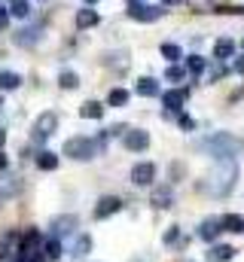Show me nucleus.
<instances>
[{
	"mask_svg": "<svg viewBox=\"0 0 244 262\" xmlns=\"http://www.w3.org/2000/svg\"><path fill=\"white\" fill-rule=\"evenodd\" d=\"M101 21V15L92 9V6H83L79 12H76V28H95Z\"/></svg>",
	"mask_w": 244,
	"mask_h": 262,
	"instance_id": "9b49d317",
	"label": "nucleus"
},
{
	"mask_svg": "<svg viewBox=\"0 0 244 262\" xmlns=\"http://www.w3.org/2000/svg\"><path fill=\"white\" fill-rule=\"evenodd\" d=\"M122 146L128 149V152H144L147 146H150V131L144 128H128L122 134Z\"/></svg>",
	"mask_w": 244,
	"mask_h": 262,
	"instance_id": "20e7f679",
	"label": "nucleus"
},
{
	"mask_svg": "<svg viewBox=\"0 0 244 262\" xmlns=\"http://www.w3.org/2000/svg\"><path fill=\"white\" fill-rule=\"evenodd\" d=\"M162 241H165V244H168V247H171V244H174V241H180V229H177V226H171V229H168V232H165V238H162Z\"/></svg>",
	"mask_w": 244,
	"mask_h": 262,
	"instance_id": "c85d7f7f",
	"label": "nucleus"
},
{
	"mask_svg": "<svg viewBox=\"0 0 244 262\" xmlns=\"http://www.w3.org/2000/svg\"><path fill=\"white\" fill-rule=\"evenodd\" d=\"M9 12H12V15H18V18H25V15H28V12H31V6H28V0H15V3H12V9H9Z\"/></svg>",
	"mask_w": 244,
	"mask_h": 262,
	"instance_id": "bb28decb",
	"label": "nucleus"
},
{
	"mask_svg": "<svg viewBox=\"0 0 244 262\" xmlns=\"http://www.w3.org/2000/svg\"><path fill=\"white\" fill-rule=\"evenodd\" d=\"M153 180H156V165L153 162H137L131 168V183L134 186H153Z\"/></svg>",
	"mask_w": 244,
	"mask_h": 262,
	"instance_id": "39448f33",
	"label": "nucleus"
},
{
	"mask_svg": "<svg viewBox=\"0 0 244 262\" xmlns=\"http://www.w3.org/2000/svg\"><path fill=\"white\" fill-rule=\"evenodd\" d=\"M58 85L61 89H76V85H79V76H76L73 70H64L58 76Z\"/></svg>",
	"mask_w": 244,
	"mask_h": 262,
	"instance_id": "5701e85b",
	"label": "nucleus"
},
{
	"mask_svg": "<svg viewBox=\"0 0 244 262\" xmlns=\"http://www.w3.org/2000/svg\"><path fill=\"white\" fill-rule=\"evenodd\" d=\"M12 3H15V0H12Z\"/></svg>",
	"mask_w": 244,
	"mask_h": 262,
	"instance_id": "ea45409f",
	"label": "nucleus"
},
{
	"mask_svg": "<svg viewBox=\"0 0 244 262\" xmlns=\"http://www.w3.org/2000/svg\"><path fill=\"white\" fill-rule=\"evenodd\" d=\"M89 3H95V0H89Z\"/></svg>",
	"mask_w": 244,
	"mask_h": 262,
	"instance_id": "4c0bfd02",
	"label": "nucleus"
},
{
	"mask_svg": "<svg viewBox=\"0 0 244 262\" xmlns=\"http://www.w3.org/2000/svg\"><path fill=\"white\" fill-rule=\"evenodd\" d=\"M76 226H79V220H76V216H55V220H52V229H55L58 235H70Z\"/></svg>",
	"mask_w": 244,
	"mask_h": 262,
	"instance_id": "4468645a",
	"label": "nucleus"
},
{
	"mask_svg": "<svg viewBox=\"0 0 244 262\" xmlns=\"http://www.w3.org/2000/svg\"><path fill=\"white\" fill-rule=\"evenodd\" d=\"M9 25V12H6V6H0V31Z\"/></svg>",
	"mask_w": 244,
	"mask_h": 262,
	"instance_id": "c756f323",
	"label": "nucleus"
},
{
	"mask_svg": "<svg viewBox=\"0 0 244 262\" xmlns=\"http://www.w3.org/2000/svg\"><path fill=\"white\" fill-rule=\"evenodd\" d=\"M116 210H122V201H119L116 195L98 198V207H95V220H107V216H113Z\"/></svg>",
	"mask_w": 244,
	"mask_h": 262,
	"instance_id": "0eeeda50",
	"label": "nucleus"
},
{
	"mask_svg": "<svg viewBox=\"0 0 244 262\" xmlns=\"http://www.w3.org/2000/svg\"><path fill=\"white\" fill-rule=\"evenodd\" d=\"M150 204H153V207H159V210L171 207V204H174L171 189H168V186H156V189H153V198H150Z\"/></svg>",
	"mask_w": 244,
	"mask_h": 262,
	"instance_id": "1a4fd4ad",
	"label": "nucleus"
},
{
	"mask_svg": "<svg viewBox=\"0 0 244 262\" xmlns=\"http://www.w3.org/2000/svg\"><path fill=\"white\" fill-rule=\"evenodd\" d=\"M201 149L211 152L214 159H232V156H238V140L229 137V134H223V131H217V134H211V137L201 140Z\"/></svg>",
	"mask_w": 244,
	"mask_h": 262,
	"instance_id": "f257e3e1",
	"label": "nucleus"
},
{
	"mask_svg": "<svg viewBox=\"0 0 244 262\" xmlns=\"http://www.w3.org/2000/svg\"><path fill=\"white\" fill-rule=\"evenodd\" d=\"M61 253H64V250H61V241H58V238H49V241L43 244V256H46V259L58 262V259H61Z\"/></svg>",
	"mask_w": 244,
	"mask_h": 262,
	"instance_id": "aec40b11",
	"label": "nucleus"
},
{
	"mask_svg": "<svg viewBox=\"0 0 244 262\" xmlns=\"http://www.w3.org/2000/svg\"><path fill=\"white\" fill-rule=\"evenodd\" d=\"M235 73H241V76H244V58H238V61H235Z\"/></svg>",
	"mask_w": 244,
	"mask_h": 262,
	"instance_id": "72a5a7b5",
	"label": "nucleus"
},
{
	"mask_svg": "<svg viewBox=\"0 0 244 262\" xmlns=\"http://www.w3.org/2000/svg\"><path fill=\"white\" fill-rule=\"evenodd\" d=\"M3 143H6V131L0 128V146H3Z\"/></svg>",
	"mask_w": 244,
	"mask_h": 262,
	"instance_id": "f704fd0d",
	"label": "nucleus"
},
{
	"mask_svg": "<svg viewBox=\"0 0 244 262\" xmlns=\"http://www.w3.org/2000/svg\"><path fill=\"white\" fill-rule=\"evenodd\" d=\"M137 95H144V98H156V95H159V82H156L153 76L137 79Z\"/></svg>",
	"mask_w": 244,
	"mask_h": 262,
	"instance_id": "2eb2a0df",
	"label": "nucleus"
},
{
	"mask_svg": "<svg viewBox=\"0 0 244 262\" xmlns=\"http://www.w3.org/2000/svg\"><path fill=\"white\" fill-rule=\"evenodd\" d=\"M232 256H235V247H229V244H214L208 250V262H229Z\"/></svg>",
	"mask_w": 244,
	"mask_h": 262,
	"instance_id": "9d476101",
	"label": "nucleus"
},
{
	"mask_svg": "<svg viewBox=\"0 0 244 262\" xmlns=\"http://www.w3.org/2000/svg\"><path fill=\"white\" fill-rule=\"evenodd\" d=\"M165 76H168L171 82H180L183 76H186V70H183L180 64H171V67H168V70H165Z\"/></svg>",
	"mask_w": 244,
	"mask_h": 262,
	"instance_id": "cd10ccee",
	"label": "nucleus"
},
{
	"mask_svg": "<svg viewBox=\"0 0 244 262\" xmlns=\"http://www.w3.org/2000/svg\"><path fill=\"white\" fill-rule=\"evenodd\" d=\"M232 52H235V43H232L229 37H220V40L214 43V58H217V61H226V58H232Z\"/></svg>",
	"mask_w": 244,
	"mask_h": 262,
	"instance_id": "f8f14e48",
	"label": "nucleus"
},
{
	"mask_svg": "<svg viewBox=\"0 0 244 262\" xmlns=\"http://www.w3.org/2000/svg\"><path fill=\"white\" fill-rule=\"evenodd\" d=\"M37 165H40V171H55L58 168V156L55 152H40L37 156Z\"/></svg>",
	"mask_w": 244,
	"mask_h": 262,
	"instance_id": "412c9836",
	"label": "nucleus"
},
{
	"mask_svg": "<svg viewBox=\"0 0 244 262\" xmlns=\"http://www.w3.org/2000/svg\"><path fill=\"white\" fill-rule=\"evenodd\" d=\"M55 128H58V116H55L52 110L40 113V116H37V122H34V134H31V137H34V143H43V140H46Z\"/></svg>",
	"mask_w": 244,
	"mask_h": 262,
	"instance_id": "7ed1b4c3",
	"label": "nucleus"
},
{
	"mask_svg": "<svg viewBox=\"0 0 244 262\" xmlns=\"http://www.w3.org/2000/svg\"><path fill=\"white\" fill-rule=\"evenodd\" d=\"M241 46H244V40H241Z\"/></svg>",
	"mask_w": 244,
	"mask_h": 262,
	"instance_id": "58836bf2",
	"label": "nucleus"
},
{
	"mask_svg": "<svg viewBox=\"0 0 244 262\" xmlns=\"http://www.w3.org/2000/svg\"><path fill=\"white\" fill-rule=\"evenodd\" d=\"M205 67H208V61H205L201 55H189V58H186V70H189V73H201Z\"/></svg>",
	"mask_w": 244,
	"mask_h": 262,
	"instance_id": "b1692460",
	"label": "nucleus"
},
{
	"mask_svg": "<svg viewBox=\"0 0 244 262\" xmlns=\"http://www.w3.org/2000/svg\"><path fill=\"white\" fill-rule=\"evenodd\" d=\"M168 3H177V0H165V6H168Z\"/></svg>",
	"mask_w": 244,
	"mask_h": 262,
	"instance_id": "c9c22d12",
	"label": "nucleus"
},
{
	"mask_svg": "<svg viewBox=\"0 0 244 262\" xmlns=\"http://www.w3.org/2000/svg\"><path fill=\"white\" fill-rule=\"evenodd\" d=\"M220 223H223V229L226 232H244V216H238V213H226V216H220Z\"/></svg>",
	"mask_w": 244,
	"mask_h": 262,
	"instance_id": "a211bd4d",
	"label": "nucleus"
},
{
	"mask_svg": "<svg viewBox=\"0 0 244 262\" xmlns=\"http://www.w3.org/2000/svg\"><path fill=\"white\" fill-rule=\"evenodd\" d=\"M6 165H9V159H6V152L0 149V171H6Z\"/></svg>",
	"mask_w": 244,
	"mask_h": 262,
	"instance_id": "473e14b6",
	"label": "nucleus"
},
{
	"mask_svg": "<svg viewBox=\"0 0 244 262\" xmlns=\"http://www.w3.org/2000/svg\"><path fill=\"white\" fill-rule=\"evenodd\" d=\"M98 140H92V137H70L67 143H64V156H70V159H76V162H89V159H95L98 156Z\"/></svg>",
	"mask_w": 244,
	"mask_h": 262,
	"instance_id": "f03ea898",
	"label": "nucleus"
},
{
	"mask_svg": "<svg viewBox=\"0 0 244 262\" xmlns=\"http://www.w3.org/2000/svg\"><path fill=\"white\" fill-rule=\"evenodd\" d=\"M0 107H3V98H0Z\"/></svg>",
	"mask_w": 244,
	"mask_h": 262,
	"instance_id": "e433bc0d",
	"label": "nucleus"
},
{
	"mask_svg": "<svg viewBox=\"0 0 244 262\" xmlns=\"http://www.w3.org/2000/svg\"><path fill=\"white\" fill-rule=\"evenodd\" d=\"M128 15H131L134 21H156V18H162V15H165V9H162V6L140 3V6H134V9H128Z\"/></svg>",
	"mask_w": 244,
	"mask_h": 262,
	"instance_id": "423d86ee",
	"label": "nucleus"
},
{
	"mask_svg": "<svg viewBox=\"0 0 244 262\" xmlns=\"http://www.w3.org/2000/svg\"><path fill=\"white\" fill-rule=\"evenodd\" d=\"M9 256V244L6 241H0V259H6Z\"/></svg>",
	"mask_w": 244,
	"mask_h": 262,
	"instance_id": "2f4dec72",
	"label": "nucleus"
},
{
	"mask_svg": "<svg viewBox=\"0 0 244 262\" xmlns=\"http://www.w3.org/2000/svg\"><path fill=\"white\" fill-rule=\"evenodd\" d=\"M89 247H92V238H89V235H83V238L76 241V247H73V256H76V259H83V256L89 253Z\"/></svg>",
	"mask_w": 244,
	"mask_h": 262,
	"instance_id": "393cba45",
	"label": "nucleus"
},
{
	"mask_svg": "<svg viewBox=\"0 0 244 262\" xmlns=\"http://www.w3.org/2000/svg\"><path fill=\"white\" fill-rule=\"evenodd\" d=\"M18 85H22V76H18V73L0 70V89H3V92H12V89H18Z\"/></svg>",
	"mask_w": 244,
	"mask_h": 262,
	"instance_id": "6ab92c4d",
	"label": "nucleus"
},
{
	"mask_svg": "<svg viewBox=\"0 0 244 262\" xmlns=\"http://www.w3.org/2000/svg\"><path fill=\"white\" fill-rule=\"evenodd\" d=\"M159 52H162V58H165V61H171V64H177L180 58H186L177 43H162V49H159Z\"/></svg>",
	"mask_w": 244,
	"mask_h": 262,
	"instance_id": "f3484780",
	"label": "nucleus"
},
{
	"mask_svg": "<svg viewBox=\"0 0 244 262\" xmlns=\"http://www.w3.org/2000/svg\"><path fill=\"white\" fill-rule=\"evenodd\" d=\"M128 98H131V95H128L125 89H113V92H110V98H107V104H110V107H125V104H128Z\"/></svg>",
	"mask_w": 244,
	"mask_h": 262,
	"instance_id": "4be33fe9",
	"label": "nucleus"
},
{
	"mask_svg": "<svg viewBox=\"0 0 244 262\" xmlns=\"http://www.w3.org/2000/svg\"><path fill=\"white\" fill-rule=\"evenodd\" d=\"M79 116H83V119H101V116H104V104H98V101H86V104L79 107Z\"/></svg>",
	"mask_w": 244,
	"mask_h": 262,
	"instance_id": "dca6fc26",
	"label": "nucleus"
},
{
	"mask_svg": "<svg viewBox=\"0 0 244 262\" xmlns=\"http://www.w3.org/2000/svg\"><path fill=\"white\" fill-rule=\"evenodd\" d=\"M220 232H223V223H220L217 216H208V220H201V226H198V238H201V241H217Z\"/></svg>",
	"mask_w": 244,
	"mask_h": 262,
	"instance_id": "6e6552de",
	"label": "nucleus"
},
{
	"mask_svg": "<svg viewBox=\"0 0 244 262\" xmlns=\"http://www.w3.org/2000/svg\"><path fill=\"white\" fill-rule=\"evenodd\" d=\"M180 125H183V128H186V131H192V128H195V122H192L189 116H180Z\"/></svg>",
	"mask_w": 244,
	"mask_h": 262,
	"instance_id": "7c9ffc66",
	"label": "nucleus"
},
{
	"mask_svg": "<svg viewBox=\"0 0 244 262\" xmlns=\"http://www.w3.org/2000/svg\"><path fill=\"white\" fill-rule=\"evenodd\" d=\"M183 101H186V92H180V89H171V92L162 95V104H165L168 110H180Z\"/></svg>",
	"mask_w": 244,
	"mask_h": 262,
	"instance_id": "ddd939ff",
	"label": "nucleus"
},
{
	"mask_svg": "<svg viewBox=\"0 0 244 262\" xmlns=\"http://www.w3.org/2000/svg\"><path fill=\"white\" fill-rule=\"evenodd\" d=\"M22 189V183L18 180H9V183H0V198H12L15 192Z\"/></svg>",
	"mask_w": 244,
	"mask_h": 262,
	"instance_id": "a878e982",
	"label": "nucleus"
}]
</instances>
